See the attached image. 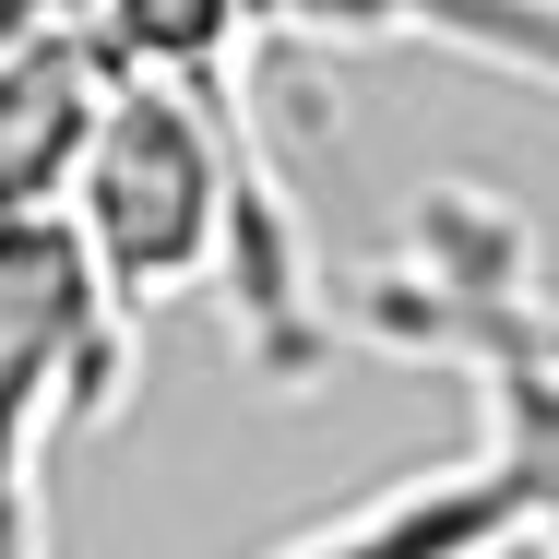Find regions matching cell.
Here are the masks:
<instances>
[{"instance_id": "cell-4", "label": "cell", "mask_w": 559, "mask_h": 559, "mask_svg": "<svg viewBox=\"0 0 559 559\" xmlns=\"http://www.w3.org/2000/svg\"><path fill=\"white\" fill-rule=\"evenodd\" d=\"M274 24L345 36V48L393 36V48H429V60H464V72L559 96V0H274Z\"/></svg>"}, {"instance_id": "cell-3", "label": "cell", "mask_w": 559, "mask_h": 559, "mask_svg": "<svg viewBox=\"0 0 559 559\" xmlns=\"http://www.w3.org/2000/svg\"><path fill=\"white\" fill-rule=\"evenodd\" d=\"M96 119H108V60L84 12L0 0V215H60Z\"/></svg>"}, {"instance_id": "cell-1", "label": "cell", "mask_w": 559, "mask_h": 559, "mask_svg": "<svg viewBox=\"0 0 559 559\" xmlns=\"http://www.w3.org/2000/svg\"><path fill=\"white\" fill-rule=\"evenodd\" d=\"M131 381V322L108 310L72 215H0V559H48V452L96 429Z\"/></svg>"}, {"instance_id": "cell-2", "label": "cell", "mask_w": 559, "mask_h": 559, "mask_svg": "<svg viewBox=\"0 0 559 559\" xmlns=\"http://www.w3.org/2000/svg\"><path fill=\"white\" fill-rule=\"evenodd\" d=\"M559 536V452L524 429H476V452L417 464L262 559H548Z\"/></svg>"}]
</instances>
